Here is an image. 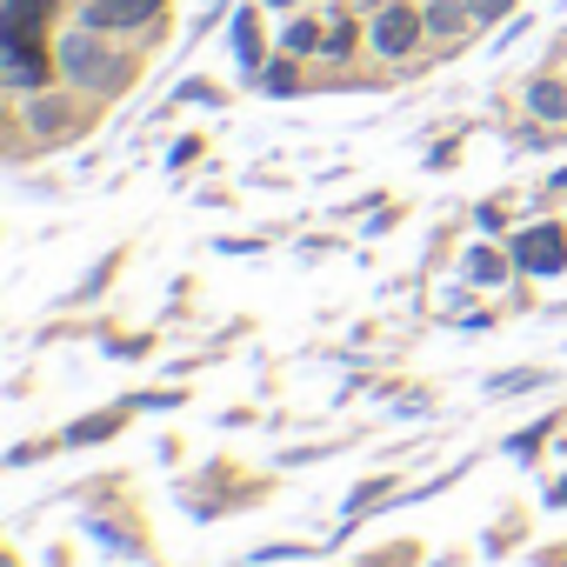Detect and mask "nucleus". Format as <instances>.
<instances>
[{"instance_id":"12","label":"nucleus","mask_w":567,"mask_h":567,"mask_svg":"<svg viewBox=\"0 0 567 567\" xmlns=\"http://www.w3.org/2000/svg\"><path fill=\"white\" fill-rule=\"evenodd\" d=\"M267 8H295V0H267Z\"/></svg>"},{"instance_id":"8","label":"nucleus","mask_w":567,"mask_h":567,"mask_svg":"<svg viewBox=\"0 0 567 567\" xmlns=\"http://www.w3.org/2000/svg\"><path fill=\"white\" fill-rule=\"evenodd\" d=\"M467 21V8H447V0H441V8H427V34H454Z\"/></svg>"},{"instance_id":"6","label":"nucleus","mask_w":567,"mask_h":567,"mask_svg":"<svg viewBox=\"0 0 567 567\" xmlns=\"http://www.w3.org/2000/svg\"><path fill=\"white\" fill-rule=\"evenodd\" d=\"M527 101H534V114H540V121H560V114H567V94H560L554 81H540V87H534Z\"/></svg>"},{"instance_id":"7","label":"nucleus","mask_w":567,"mask_h":567,"mask_svg":"<svg viewBox=\"0 0 567 567\" xmlns=\"http://www.w3.org/2000/svg\"><path fill=\"white\" fill-rule=\"evenodd\" d=\"M467 274H474V280H501V274H507V260H501L494 247H474V254H467Z\"/></svg>"},{"instance_id":"11","label":"nucleus","mask_w":567,"mask_h":567,"mask_svg":"<svg viewBox=\"0 0 567 567\" xmlns=\"http://www.w3.org/2000/svg\"><path fill=\"white\" fill-rule=\"evenodd\" d=\"M267 87H274V94H295V68L274 61V68H267Z\"/></svg>"},{"instance_id":"5","label":"nucleus","mask_w":567,"mask_h":567,"mask_svg":"<svg viewBox=\"0 0 567 567\" xmlns=\"http://www.w3.org/2000/svg\"><path fill=\"white\" fill-rule=\"evenodd\" d=\"M48 8H54V0H14V8H8V48H28V28H34Z\"/></svg>"},{"instance_id":"2","label":"nucleus","mask_w":567,"mask_h":567,"mask_svg":"<svg viewBox=\"0 0 567 567\" xmlns=\"http://www.w3.org/2000/svg\"><path fill=\"white\" fill-rule=\"evenodd\" d=\"M514 267H527V274H560V267H567V234H560V227H527V234L514 240Z\"/></svg>"},{"instance_id":"10","label":"nucleus","mask_w":567,"mask_h":567,"mask_svg":"<svg viewBox=\"0 0 567 567\" xmlns=\"http://www.w3.org/2000/svg\"><path fill=\"white\" fill-rule=\"evenodd\" d=\"M507 8H514V0H467V14H474V21H501Z\"/></svg>"},{"instance_id":"3","label":"nucleus","mask_w":567,"mask_h":567,"mask_svg":"<svg viewBox=\"0 0 567 567\" xmlns=\"http://www.w3.org/2000/svg\"><path fill=\"white\" fill-rule=\"evenodd\" d=\"M421 28H427V21H421L414 8H388V14L374 21V54H388V61H401V54H408V48L421 41Z\"/></svg>"},{"instance_id":"4","label":"nucleus","mask_w":567,"mask_h":567,"mask_svg":"<svg viewBox=\"0 0 567 567\" xmlns=\"http://www.w3.org/2000/svg\"><path fill=\"white\" fill-rule=\"evenodd\" d=\"M161 14V0H94L87 8V28L101 34V28H141V21H154Z\"/></svg>"},{"instance_id":"9","label":"nucleus","mask_w":567,"mask_h":567,"mask_svg":"<svg viewBox=\"0 0 567 567\" xmlns=\"http://www.w3.org/2000/svg\"><path fill=\"white\" fill-rule=\"evenodd\" d=\"M315 41H321V28H315V21H295L280 48H288V54H315Z\"/></svg>"},{"instance_id":"1","label":"nucleus","mask_w":567,"mask_h":567,"mask_svg":"<svg viewBox=\"0 0 567 567\" xmlns=\"http://www.w3.org/2000/svg\"><path fill=\"white\" fill-rule=\"evenodd\" d=\"M61 68H68V74L81 81V87H107V81H114V61L101 54L94 28H87V34H68V41H61Z\"/></svg>"}]
</instances>
